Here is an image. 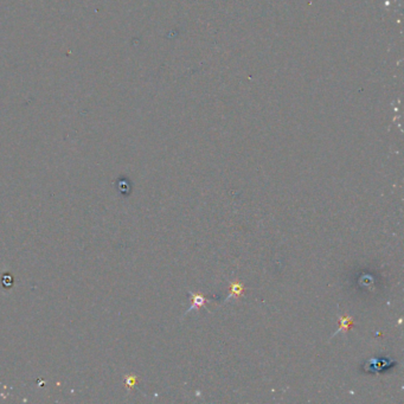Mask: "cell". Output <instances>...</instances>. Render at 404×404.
I'll return each instance as SVG.
<instances>
[{"mask_svg": "<svg viewBox=\"0 0 404 404\" xmlns=\"http://www.w3.org/2000/svg\"><path fill=\"white\" fill-rule=\"evenodd\" d=\"M244 293V287L243 285L238 284V282H232L230 285V294L227 298V301L230 300L232 298H238L240 295H242Z\"/></svg>", "mask_w": 404, "mask_h": 404, "instance_id": "cell-2", "label": "cell"}, {"mask_svg": "<svg viewBox=\"0 0 404 404\" xmlns=\"http://www.w3.org/2000/svg\"><path fill=\"white\" fill-rule=\"evenodd\" d=\"M190 295H191V300H192V306L190 307V310L186 312V314L187 313H190L191 311H193L195 310V308H199V307H202L203 305L205 304L206 301V299L203 297V295H200V294H195V293H192V292H190Z\"/></svg>", "mask_w": 404, "mask_h": 404, "instance_id": "cell-1", "label": "cell"}, {"mask_svg": "<svg viewBox=\"0 0 404 404\" xmlns=\"http://www.w3.org/2000/svg\"><path fill=\"white\" fill-rule=\"evenodd\" d=\"M352 325V319L350 317H343L342 319H340V326H339V330L337 331L333 336L338 335L340 332H344V331H348L350 327Z\"/></svg>", "mask_w": 404, "mask_h": 404, "instance_id": "cell-3", "label": "cell"}]
</instances>
